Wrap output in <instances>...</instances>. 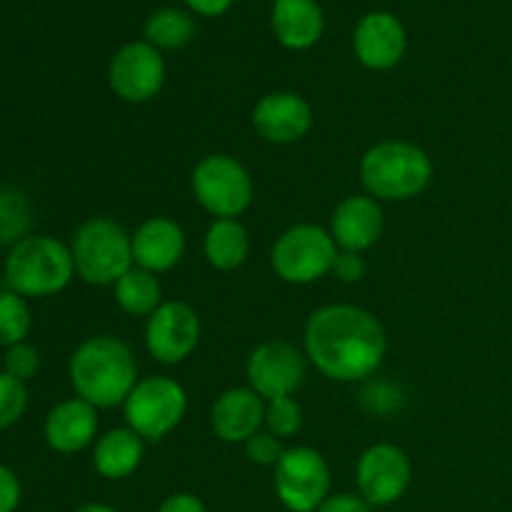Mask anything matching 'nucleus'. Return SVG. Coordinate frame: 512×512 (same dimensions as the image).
<instances>
[{"mask_svg": "<svg viewBox=\"0 0 512 512\" xmlns=\"http://www.w3.org/2000/svg\"><path fill=\"white\" fill-rule=\"evenodd\" d=\"M408 50V33L398 15L373 10L363 15L353 30V53L368 70H390L403 60Z\"/></svg>", "mask_w": 512, "mask_h": 512, "instance_id": "4468645a", "label": "nucleus"}, {"mask_svg": "<svg viewBox=\"0 0 512 512\" xmlns=\"http://www.w3.org/2000/svg\"><path fill=\"white\" fill-rule=\"evenodd\" d=\"M433 180V160L408 140H383L360 158L365 193L385 203H403L423 193Z\"/></svg>", "mask_w": 512, "mask_h": 512, "instance_id": "7ed1b4c3", "label": "nucleus"}, {"mask_svg": "<svg viewBox=\"0 0 512 512\" xmlns=\"http://www.w3.org/2000/svg\"><path fill=\"white\" fill-rule=\"evenodd\" d=\"M383 208L368 193L348 195L340 200L338 208L330 218V235H333L338 250L345 253H360L373 248L383 235Z\"/></svg>", "mask_w": 512, "mask_h": 512, "instance_id": "dca6fc26", "label": "nucleus"}, {"mask_svg": "<svg viewBox=\"0 0 512 512\" xmlns=\"http://www.w3.org/2000/svg\"><path fill=\"white\" fill-rule=\"evenodd\" d=\"M28 408V390L25 383L10 378L8 373H0V430L10 428L23 418Z\"/></svg>", "mask_w": 512, "mask_h": 512, "instance_id": "cd10ccee", "label": "nucleus"}, {"mask_svg": "<svg viewBox=\"0 0 512 512\" xmlns=\"http://www.w3.org/2000/svg\"><path fill=\"white\" fill-rule=\"evenodd\" d=\"M75 275L68 245L50 235L18 240L5 260V285L23 298H48L68 288Z\"/></svg>", "mask_w": 512, "mask_h": 512, "instance_id": "20e7f679", "label": "nucleus"}, {"mask_svg": "<svg viewBox=\"0 0 512 512\" xmlns=\"http://www.w3.org/2000/svg\"><path fill=\"white\" fill-rule=\"evenodd\" d=\"M3 368H5L3 373H8L10 378L20 380V383H28L30 378L38 375V368H40L38 350L28 343L13 345V348H8V353H5Z\"/></svg>", "mask_w": 512, "mask_h": 512, "instance_id": "c85d7f7f", "label": "nucleus"}, {"mask_svg": "<svg viewBox=\"0 0 512 512\" xmlns=\"http://www.w3.org/2000/svg\"><path fill=\"white\" fill-rule=\"evenodd\" d=\"M98 438V408L83 398L55 405L45 418V443L60 455H75Z\"/></svg>", "mask_w": 512, "mask_h": 512, "instance_id": "6ab92c4d", "label": "nucleus"}, {"mask_svg": "<svg viewBox=\"0 0 512 512\" xmlns=\"http://www.w3.org/2000/svg\"><path fill=\"white\" fill-rule=\"evenodd\" d=\"M338 253L330 230L313 223H300L275 240L270 250V268L283 283L310 285L333 273Z\"/></svg>", "mask_w": 512, "mask_h": 512, "instance_id": "6e6552de", "label": "nucleus"}, {"mask_svg": "<svg viewBox=\"0 0 512 512\" xmlns=\"http://www.w3.org/2000/svg\"><path fill=\"white\" fill-rule=\"evenodd\" d=\"M133 263L148 273H168L185 255V230L173 218H148L135 228Z\"/></svg>", "mask_w": 512, "mask_h": 512, "instance_id": "a211bd4d", "label": "nucleus"}, {"mask_svg": "<svg viewBox=\"0 0 512 512\" xmlns=\"http://www.w3.org/2000/svg\"><path fill=\"white\" fill-rule=\"evenodd\" d=\"M145 38L153 48L180 50L195 38V20L188 10L180 8H160L145 20Z\"/></svg>", "mask_w": 512, "mask_h": 512, "instance_id": "b1692460", "label": "nucleus"}, {"mask_svg": "<svg viewBox=\"0 0 512 512\" xmlns=\"http://www.w3.org/2000/svg\"><path fill=\"white\" fill-rule=\"evenodd\" d=\"M368 500L360 493H330L315 512H370Z\"/></svg>", "mask_w": 512, "mask_h": 512, "instance_id": "473e14b6", "label": "nucleus"}, {"mask_svg": "<svg viewBox=\"0 0 512 512\" xmlns=\"http://www.w3.org/2000/svg\"><path fill=\"white\" fill-rule=\"evenodd\" d=\"M273 488L288 512H315L330 495V468L308 445L288 448L273 468Z\"/></svg>", "mask_w": 512, "mask_h": 512, "instance_id": "1a4fd4ad", "label": "nucleus"}, {"mask_svg": "<svg viewBox=\"0 0 512 512\" xmlns=\"http://www.w3.org/2000/svg\"><path fill=\"white\" fill-rule=\"evenodd\" d=\"M168 68L148 40H130L110 58L108 85L125 103H148L163 90Z\"/></svg>", "mask_w": 512, "mask_h": 512, "instance_id": "9d476101", "label": "nucleus"}, {"mask_svg": "<svg viewBox=\"0 0 512 512\" xmlns=\"http://www.w3.org/2000/svg\"><path fill=\"white\" fill-rule=\"evenodd\" d=\"M138 383V363L123 340L93 335L70 358V385L75 395L98 410L123 408Z\"/></svg>", "mask_w": 512, "mask_h": 512, "instance_id": "f03ea898", "label": "nucleus"}, {"mask_svg": "<svg viewBox=\"0 0 512 512\" xmlns=\"http://www.w3.org/2000/svg\"><path fill=\"white\" fill-rule=\"evenodd\" d=\"M198 343L200 318L183 300H165L145 320V348L160 365H180L195 353Z\"/></svg>", "mask_w": 512, "mask_h": 512, "instance_id": "f8f14e48", "label": "nucleus"}, {"mask_svg": "<svg viewBox=\"0 0 512 512\" xmlns=\"http://www.w3.org/2000/svg\"><path fill=\"white\" fill-rule=\"evenodd\" d=\"M113 295L123 313L145 320L165 303L158 275L148 273L143 268H135V265L113 285Z\"/></svg>", "mask_w": 512, "mask_h": 512, "instance_id": "5701e85b", "label": "nucleus"}, {"mask_svg": "<svg viewBox=\"0 0 512 512\" xmlns=\"http://www.w3.org/2000/svg\"><path fill=\"white\" fill-rule=\"evenodd\" d=\"M265 425V400L250 385L230 388L220 395L210 410V428L223 443H248Z\"/></svg>", "mask_w": 512, "mask_h": 512, "instance_id": "f3484780", "label": "nucleus"}, {"mask_svg": "<svg viewBox=\"0 0 512 512\" xmlns=\"http://www.w3.org/2000/svg\"><path fill=\"white\" fill-rule=\"evenodd\" d=\"M305 355L328 380L365 383L388 353L385 328L358 305H323L305 323Z\"/></svg>", "mask_w": 512, "mask_h": 512, "instance_id": "f257e3e1", "label": "nucleus"}, {"mask_svg": "<svg viewBox=\"0 0 512 512\" xmlns=\"http://www.w3.org/2000/svg\"><path fill=\"white\" fill-rule=\"evenodd\" d=\"M188 413V393L168 375H148L135 383L123 403L125 425L145 443L163 440L183 423Z\"/></svg>", "mask_w": 512, "mask_h": 512, "instance_id": "0eeeda50", "label": "nucleus"}, {"mask_svg": "<svg viewBox=\"0 0 512 512\" xmlns=\"http://www.w3.org/2000/svg\"><path fill=\"white\" fill-rule=\"evenodd\" d=\"M248 385L268 403L288 398L300 388L305 378V358L288 340H265L250 353L245 365Z\"/></svg>", "mask_w": 512, "mask_h": 512, "instance_id": "ddd939ff", "label": "nucleus"}, {"mask_svg": "<svg viewBox=\"0 0 512 512\" xmlns=\"http://www.w3.org/2000/svg\"><path fill=\"white\" fill-rule=\"evenodd\" d=\"M270 28L283 48L308 50L323 38V8L318 0H278L270 10Z\"/></svg>", "mask_w": 512, "mask_h": 512, "instance_id": "aec40b11", "label": "nucleus"}, {"mask_svg": "<svg viewBox=\"0 0 512 512\" xmlns=\"http://www.w3.org/2000/svg\"><path fill=\"white\" fill-rule=\"evenodd\" d=\"M75 512H120V510L113 508V505H105V503H85V505H80Z\"/></svg>", "mask_w": 512, "mask_h": 512, "instance_id": "e433bc0d", "label": "nucleus"}, {"mask_svg": "<svg viewBox=\"0 0 512 512\" xmlns=\"http://www.w3.org/2000/svg\"><path fill=\"white\" fill-rule=\"evenodd\" d=\"M30 225V205L18 190H0V243H18Z\"/></svg>", "mask_w": 512, "mask_h": 512, "instance_id": "a878e982", "label": "nucleus"}, {"mask_svg": "<svg viewBox=\"0 0 512 512\" xmlns=\"http://www.w3.org/2000/svg\"><path fill=\"white\" fill-rule=\"evenodd\" d=\"M265 428L280 440L298 435L303 428V408L298 405V400L293 395L268 400L265 403Z\"/></svg>", "mask_w": 512, "mask_h": 512, "instance_id": "bb28decb", "label": "nucleus"}, {"mask_svg": "<svg viewBox=\"0 0 512 512\" xmlns=\"http://www.w3.org/2000/svg\"><path fill=\"white\" fill-rule=\"evenodd\" d=\"M270 3H278V0H270Z\"/></svg>", "mask_w": 512, "mask_h": 512, "instance_id": "4c0bfd02", "label": "nucleus"}, {"mask_svg": "<svg viewBox=\"0 0 512 512\" xmlns=\"http://www.w3.org/2000/svg\"><path fill=\"white\" fill-rule=\"evenodd\" d=\"M365 408L373 410L378 415H388L393 410L400 408L403 403V393H400L398 385L388 383V380H378V383H370L363 393Z\"/></svg>", "mask_w": 512, "mask_h": 512, "instance_id": "7c9ffc66", "label": "nucleus"}, {"mask_svg": "<svg viewBox=\"0 0 512 512\" xmlns=\"http://www.w3.org/2000/svg\"><path fill=\"white\" fill-rule=\"evenodd\" d=\"M245 453H248V458L253 460L255 465H263V468H275V465H278V460L283 458L285 448H283V443H280V438H275V435L268 433V430H260V433H255L253 438L245 443Z\"/></svg>", "mask_w": 512, "mask_h": 512, "instance_id": "c756f323", "label": "nucleus"}, {"mask_svg": "<svg viewBox=\"0 0 512 512\" xmlns=\"http://www.w3.org/2000/svg\"><path fill=\"white\" fill-rule=\"evenodd\" d=\"M183 3L190 13L203 15V18H218L233 8L235 0H183Z\"/></svg>", "mask_w": 512, "mask_h": 512, "instance_id": "c9c22d12", "label": "nucleus"}, {"mask_svg": "<svg viewBox=\"0 0 512 512\" xmlns=\"http://www.w3.org/2000/svg\"><path fill=\"white\" fill-rule=\"evenodd\" d=\"M30 330V310L23 295L13 290H0V345L13 348L25 343Z\"/></svg>", "mask_w": 512, "mask_h": 512, "instance_id": "393cba45", "label": "nucleus"}, {"mask_svg": "<svg viewBox=\"0 0 512 512\" xmlns=\"http://www.w3.org/2000/svg\"><path fill=\"white\" fill-rule=\"evenodd\" d=\"M158 512H208L205 503L193 493H173L160 503Z\"/></svg>", "mask_w": 512, "mask_h": 512, "instance_id": "f704fd0d", "label": "nucleus"}, {"mask_svg": "<svg viewBox=\"0 0 512 512\" xmlns=\"http://www.w3.org/2000/svg\"><path fill=\"white\" fill-rule=\"evenodd\" d=\"M190 188L200 208L215 220H238L250 208L255 195L248 168L228 153H210L198 160L190 175Z\"/></svg>", "mask_w": 512, "mask_h": 512, "instance_id": "423d86ee", "label": "nucleus"}, {"mask_svg": "<svg viewBox=\"0 0 512 512\" xmlns=\"http://www.w3.org/2000/svg\"><path fill=\"white\" fill-rule=\"evenodd\" d=\"M205 260L220 273H233L250 255V235L240 220H213L203 240Z\"/></svg>", "mask_w": 512, "mask_h": 512, "instance_id": "4be33fe9", "label": "nucleus"}, {"mask_svg": "<svg viewBox=\"0 0 512 512\" xmlns=\"http://www.w3.org/2000/svg\"><path fill=\"white\" fill-rule=\"evenodd\" d=\"M20 480L5 465H0V512H15L20 505Z\"/></svg>", "mask_w": 512, "mask_h": 512, "instance_id": "72a5a7b5", "label": "nucleus"}, {"mask_svg": "<svg viewBox=\"0 0 512 512\" xmlns=\"http://www.w3.org/2000/svg\"><path fill=\"white\" fill-rule=\"evenodd\" d=\"M253 128L268 143H298L313 128V108L293 90H275L263 95L253 108Z\"/></svg>", "mask_w": 512, "mask_h": 512, "instance_id": "2eb2a0df", "label": "nucleus"}, {"mask_svg": "<svg viewBox=\"0 0 512 512\" xmlns=\"http://www.w3.org/2000/svg\"><path fill=\"white\" fill-rule=\"evenodd\" d=\"M145 455V440L125 425L113 428L95 440L93 468L105 480H125L140 468Z\"/></svg>", "mask_w": 512, "mask_h": 512, "instance_id": "412c9836", "label": "nucleus"}, {"mask_svg": "<svg viewBox=\"0 0 512 512\" xmlns=\"http://www.w3.org/2000/svg\"><path fill=\"white\" fill-rule=\"evenodd\" d=\"M355 483L370 508H388L408 493L413 483V465L398 445L375 443L358 458Z\"/></svg>", "mask_w": 512, "mask_h": 512, "instance_id": "9b49d317", "label": "nucleus"}, {"mask_svg": "<svg viewBox=\"0 0 512 512\" xmlns=\"http://www.w3.org/2000/svg\"><path fill=\"white\" fill-rule=\"evenodd\" d=\"M365 273H368V265H365L363 255L340 250L333 265V275L340 280V283H348V285L360 283V280L365 278Z\"/></svg>", "mask_w": 512, "mask_h": 512, "instance_id": "2f4dec72", "label": "nucleus"}, {"mask_svg": "<svg viewBox=\"0 0 512 512\" xmlns=\"http://www.w3.org/2000/svg\"><path fill=\"white\" fill-rule=\"evenodd\" d=\"M75 273L88 285H115L133 268V238L110 218L85 220L73 235Z\"/></svg>", "mask_w": 512, "mask_h": 512, "instance_id": "39448f33", "label": "nucleus"}]
</instances>
